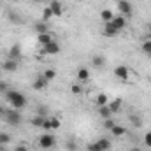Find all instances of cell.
I'll list each match as a JSON object with an SVG mask.
<instances>
[{
  "instance_id": "obj_17",
  "label": "cell",
  "mask_w": 151,
  "mask_h": 151,
  "mask_svg": "<svg viewBox=\"0 0 151 151\" xmlns=\"http://www.w3.org/2000/svg\"><path fill=\"white\" fill-rule=\"evenodd\" d=\"M104 63H106V58H104L102 55H95V56L91 58V65H93V67H97V69L104 67Z\"/></svg>"
},
{
  "instance_id": "obj_39",
  "label": "cell",
  "mask_w": 151,
  "mask_h": 151,
  "mask_svg": "<svg viewBox=\"0 0 151 151\" xmlns=\"http://www.w3.org/2000/svg\"><path fill=\"white\" fill-rule=\"evenodd\" d=\"M130 151H142V150H141V148H132Z\"/></svg>"
},
{
  "instance_id": "obj_29",
  "label": "cell",
  "mask_w": 151,
  "mask_h": 151,
  "mask_svg": "<svg viewBox=\"0 0 151 151\" xmlns=\"http://www.w3.org/2000/svg\"><path fill=\"white\" fill-rule=\"evenodd\" d=\"M114 125H116V123H114L113 118H107V119H104V128H106V130H111Z\"/></svg>"
},
{
  "instance_id": "obj_41",
  "label": "cell",
  "mask_w": 151,
  "mask_h": 151,
  "mask_svg": "<svg viewBox=\"0 0 151 151\" xmlns=\"http://www.w3.org/2000/svg\"><path fill=\"white\" fill-rule=\"evenodd\" d=\"M32 2H37V4H40V2H44V0H32Z\"/></svg>"
},
{
  "instance_id": "obj_43",
  "label": "cell",
  "mask_w": 151,
  "mask_h": 151,
  "mask_svg": "<svg viewBox=\"0 0 151 151\" xmlns=\"http://www.w3.org/2000/svg\"><path fill=\"white\" fill-rule=\"evenodd\" d=\"M148 55H150V56H151V51H150V53H148Z\"/></svg>"
},
{
  "instance_id": "obj_3",
  "label": "cell",
  "mask_w": 151,
  "mask_h": 151,
  "mask_svg": "<svg viewBox=\"0 0 151 151\" xmlns=\"http://www.w3.org/2000/svg\"><path fill=\"white\" fill-rule=\"evenodd\" d=\"M5 116V121L12 127H18L21 125V114H19V109H11V111H5L4 113Z\"/></svg>"
},
{
  "instance_id": "obj_34",
  "label": "cell",
  "mask_w": 151,
  "mask_h": 151,
  "mask_svg": "<svg viewBox=\"0 0 151 151\" xmlns=\"http://www.w3.org/2000/svg\"><path fill=\"white\" fill-rule=\"evenodd\" d=\"M7 90H9V86H7V83H4V81H0V91H2V93H5Z\"/></svg>"
},
{
  "instance_id": "obj_21",
  "label": "cell",
  "mask_w": 151,
  "mask_h": 151,
  "mask_svg": "<svg viewBox=\"0 0 151 151\" xmlns=\"http://www.w3.org/2000/svg\"><path fill=\"white\" fill-rule=\"evenodd\" d=\"M107 106H109V109H111V113L113 114L118 113V111L121 109V99H114V100H111Z\"/></svg>"
},
{
  "instance_id": "obj_11",
  "label": "cell",
  "mask_w": 151,
  "mask_h": 151,
  "mask_svg": "<svg viewBox=\"0 0 151 151\" xmlns=\"http://www.w3.org/2000/svg\"><path fill=\"white\" fill-rule=\"evenodd\" d=\"M47 123H49V130H58L62 127V119L58 116H46Z\"/></svg>"
},
{
  "instance_id": "obj_28",
  "label": "cell",
  "mask_w": 151,
  "mask_h": 151,
  "mask_svg": "<svg viewBox=\"0 0 151 151\" xmlns=\"http://www.w3.org/2000/svg\"><path fill=\"white\" fill-rule=\"evenodd\" d=\"M9 142H11V135L5 134V132H0V144L2 146H7Z\"/></svg>"
},
{
  "instance_id": "obj_15",
  "label": "cell",
  "mask_w": 151,
  "mask_h": 151,
  "mask_svg": "<svg viewBox=\"0 0 151 151\" xmlns=\"http://www.w3.org/2000/svg\"><path fill=\"white\" fill-rule=\"evenodd\" d=\"M97 146L100 148V151H109L111 150V141L107 137H102V139L97 141Z\"/></svg>"
},
{
  "instance_id": "obj_9",
  "label": "cell",
  "mask_w": 151,
  "mask_h": 151,
  "mask_svg": "<svg viewBox=\"0 0 151 151\" xmlns=\"http://www.w3.org/2000/svg\"><path fill=\"white\" fill-rule=\"evenodd\" d=\"M119 32L114 28L111 23H104V28H102V35L104 37H107V39H113V37H116Z\"/></svg>"
},
{
  "instance_id": "obj_42",
  "label": "cell",
  "mask_w": 151,
  "mask_h": 151,
  "mask_svg": "<svg viewBox=\"0 0 151 151\" xmlns=\"http://www.w3.org/2000/svg\"><path fill=\"white\" fill-rule=\"evenodd\" d=\"M148 30H150V34H151V25H150V27H148Z\"/></svg>"
},
{
  "instance_id": "obj_5",
  "label": "cell",
  "mask_w": 151,
  "mask_h": 151,
  "mask_svg": "<svg viewBox=\"0 0 151 151\" xmlns=\"http://www.w3.org/2000/svg\"><path fill=\"white\" fill-rule=\"evenodd\" d=\"M118 11H119L123 16H130V14L134 12L132 4H130L128 0H118Z\"/></svg>"
},
{
  "instance_id": "obj_22",
  "label": "cell",
  "mask_w": 151,
  "mask_h": 151,
  "mask_svg": "<svg viewBox=\"0 0 151 151\" xmlns=\"http://www.w3.org/2000/svg\"><path fill=\"white\" fill-rule=\"evenodd\" d=\"M111 132H113V135H116V137H123L127 134V128L121 127V125H114L113 128H111Z\"/></svg>"
},
{
  "instance_id": "obj_38",
  "label": "cell",
  "mask_w": 151,
  "mask_h": 151,
  "mask_svg": "<svg viewBox=\"0 0 151 151\" xmlns=\"http://www.w3.org/2000/svg\"><path fill=\"white\" fill-rule=\"evenodd\" d=\"M4 113H5V109L2 107V104H0V116H4Z\"/></svg>"
},
{
  "instance_id": "obj_10",
  "label": "cell",
  "mask_w": 151,
  "mask_h": 151,
  "mask_svg": "<svg viewBox=\"0 0 151 151\" xmlns=\"http://www.w3.org/2000/svg\"><path fill=\"white\" fill-rule=\"evenodd\" d=\"M2 69L5 70V72H16L18 70V62L16 60H5L4 63H2Z\"/></svg>"
},
{
  "instance_id": "obj_26",
  "label": "cell",
  "mask_w": 151,
  "mask_h": 151,
  "mask_svg": "<svg viewBox=\"0 0 151 151\" xmlns=\"http://www.w3.org/2000/svg\"><path fill=\"white\" fill-rule=\"evenodd\" d=\"M51 18H53V11H51V7L47 5V7H44V11H42V21L47 23Z\"/></svg>"
},
{
  "instance_id": "obj_33",
  "label": "cell",
  "mask_w": 151,
  "mask_h": 151,
  "mask_svg": "<svg viewBox=\"0 0 151 151\" xmlns=\"http://www.w3.org/2000/svg\"><path fill=\"white\" fill-rule=\"evenodd\" d=\"M144 144H146L148 148H151V130L146 132V135H144Z\"/></svg>"
},
{
  "instance_id": "obj_35",
  "label": "cell",
  "mask_w": 151,
  "mask_h": 151,
  "mask_svg": "<svg viewBox=\"0 0 151 151\" xmlns=\"http://www.w3.org/2000/svg\"><path fill=\"white\" fill-rule=\"evenodd\" d=\"M88 151H100V148L97 146V142H93V144H88Z\"/></svg>"
},
{
  "instance_id": "obj_25",
  "label": "cell",
  "mask_w": 151,
  "mask_h": 151,
  "mask_svg": "<svg viewBox=\"0 0 151 151\" xmlns=\"http://www.w3.org/2000/svg\"><path fill=\"white\" fill-rule=\"evenodd\" d=\"M42 76H44V79L49 83V81H53V79L56 77V70H55V69H46V70L42 72Z\"/></svg>"
},
{
  "instance_id": "obj_14",
  "label": "cell",
  "mask_w": 151,
  "mask_h": 151,
  "mask_svg": "<svg viewBox=\"0 0 151 151\" xmlns=\"http://www.w3.org/2000/svg\"><path fill=\"white\" fill-rule=\"evenodd\" d=\"M77 79L81 81V83H86V81H90V70L88 69H84V67H81L79 70H77Z\"/></svg>"
},
{
  "instance_id": "obj_1",
  "label": "cell",
  "mask_w": 151,
  "mask_h": 151,
  "mask_svg": "<svg viewBox=\"0 0 151 151\" xmlns=\"http://www.w3.org/2000/svg\"><path fill=\"white\" fill-rule=\"evenodd\" d=\"M5 99L7 102L11 104L12 109H23L27 106V97L19 91H14V90H7L5 91Z\"/></svg>"
},
{
  "instance_id": "obj_32",
  "label": "cell",
  "mask_w": 151,
  "mask_h": 151,
  "mask_svg": "<svg viewBox=\"0 0 151 151\" xmlns=\"http://www.w3.org/2000/svg\"><path fill=\"white\" fill-rule=\"evenodd\" d=\"M142 51H144L146 55L151 51V39H150V40H144V44H142Z\"/></svg>"
},
{
  "instance_id": "obj_30",
  "label": "cell",
  "mask_w": 151,
  "mask_h": 151,
  "mask_svg": "<svg viewBox=\"0 0 151 151\" xmlns=\"http://www.w3.org/2000/svg\"><path fill=\"white\" fill-rule=\"evenodd\" d=\"M70 91H72L74 95H81V93H83V86H81V84H72V86H70Z\"/></svg>"
},
{
  "instance_id": "obj_23",
  "label": "cell",
  "mask_w": 151,
  "mask_h": 151,
  "mask_svg": "<svg viewBox=\"0 0 151 151\" xmlns=\"http://www.w3.org/2000/svg\"><path fill=\"white\" fill-rule=\"evenodd\" d=\"M99 114H100V118H102V119H107V118H111V116H113L111 109H109V106H102V107H99Z\"/></svg>"
},
{
  "instance_id": "obj_6",
  "label": "cell",
  "mask_w": 151,
  "mask_h": 151,
  "mask_svg": "<svg viewBox=\"0 0 151 151\" xmlns=\"http://www.w3.org/2000/svg\"><path fill=\"white\" fill-rule=\"evenodd\" d=\"M21 55H23V49H21V46H19V44H12V46L9 47V58H11V60L19 62Z\"/></svg>"
},
{
  "instance_id": "obj_2",
  "label": "cell",
  "mask_w": 151,
  "mask_h": 151,
  "mask_svg": "<svg viewBox=\"0 0 151 151\" xmlns=\"http://www.w3.org/2000/svg\"><path fill=\"white\" fill-rule=\"evenodd\" d=\"M39 146H40L42 150H53V148L56 146L55 135H51V134H42V135L39 137Z\"/></svg>"
},
{
  "instance_id": "obj_37",
  "label": "cell",
  "mask_w": 151,
  "mask_h": 151,
  "mask_svg": "<svg viewBox=\"0 0 151 151\" xmlns=\"http://www.w3.org/2000/svg\"><path fill=\"white\" fill-rule=\"evenodd\" d=\"M14 151H28V148H27L25 144H19V146H16V148H14Z\"/></svg>"
},
{
  "instance_id": "obj_13",
  "label": "cell",
  "mask_w": 151,
  "mask_h": 151,
  "mask_svg": "<svg viewBox=\"0 0 151 151\" xmlns=\"http://www.w3.org/2000/svg\"><path fill=\"white\" fill-rule=\"evenodd\" d=\"M46 86H47V81L44 79V76H39L37 79L34 81V84H32V88H34V90H37V91H42Z\"/></svg>"
},
{
  "instance_id": "obj_19",
  "label": "cell",
  "mask_w": 151,
  "mask_h": 151,
  "mask_svg": "<svg viewBox=\"0 0 151 151\" xmlns=\"http://www.w3.org/2000/svg\"><path fill=\"white\" fill-rule=\"evenodd\" d=\"M37 40H39V44H40V46H46L47 42H51V40H53V37H51V34H49V32H46V34H39Z\"/></svg>"
},
{
  "instance_id": "obj_31",
  "label": "cell",
  "mask_w": 151,
  "mask_h": 151,
  "mask_svg": "<svg viewBox=\"0 0 151 151\" xmlns=\"http://www.w3.org/2000/svg\"><path fill=\"white\" fill-rule=\"evenodd\" d=\"M130 121H132V125H134V127H137V128L141 127V119H139V116L132 114V116H130Z\"/></svg>"
},
{
  "instance_id": "obj_36",
  "label": "cell",
  "mask_w": 151,
  "mask_h": 151,
  "mask_svg": "<svg viewBox=\"0 0 151 151\" xmlns=\"http://www.w3.org/2000/svg\"><path fill=\"white\" fill-rule=\"evenodd\" d=\"M39 114H40V116H47V107L40 106V107H39Z\"/></svg>"
},
{
  "instance_id": "obj_8",
  "label": "cell",
  "mask_w": 151,
  "mask_h": 151,
  "mask_svg": "<svg viewBox=\"0 0 151 151\" xmlns=\"http://www.w3.org/2000/svg\"><path fill=\"white\" fill-rule=\"evenodd\" d=\"M114 76H116L118 79H121V81H127L128 76H130V70H128V67H125V65H118V67L114 69Z\"/></svg>"
},
{
  "instance_id": "obj_40",
  "label": "cell",
  "mask_w": 151,
  "mask_h": 151,
  "mask_svg": "<svg viewBox=\"0 0 151 151\" xmlns=\"http://www.w3.org/2000/svg\"><path fill=\"white\" fill-rule=\"evenodd\" d=\"M0 151H5V146H2V144H0Z\"/></svg>"
},
{
  "instance_id": "obj_27",
  "label": "cell",
  "mask_w": 151,
  "mask_h": 151,
  "mask_svg": "<svg viewBox=\"0 0 151 151\" xmlns=\"http://www.w3.org/2000/svg\"><path fill=\"white\" fill-rule=\"evenodd\" d=\"M9 18H11V23H14V25H21V23H23L21 16H19V14H16V12H11V14H9Z\"/></svg>"
},
{
  "instance_id": "obj_18",
  "label": "cell",
  "mask_w": 151,
  "mask_h": 151,
  "mask_svg": "<svg viewBox=\"0 0 151 151\" xmlns=\"http://www.w3.org/2000/svg\"><path fill=\"white\" fill-rule=\"evenodd\" d=\"M34 30L37 32V35H39V34H46V32H49V30H47V23H46V21H37V23L34 25Z\"/></svg>"
},
{
  "instance_id": "obj_16",
  "label": "cell",
  "mask_w": 151,
  "mask_h": 151,
  "mask_svg": "<svg viewBox=\"0 0 151 151\" xmlns=\"http://www.w3.org/2000/svg\"><path fill=\"white\" fill-rule=\"evenodd\" d=\"M95 104H97V107L107 106V104H109V97H107L106 93H99V95H97V99H95Z\"/></svg>"
},
{
  "instance_id": "obj_7",
  "label": "cell",
  "mask_w": 151,
  "mask_h": 151,
  "mask_svg": "<svg viewBox=\"0 0 151 151\" xmlns=\"http://www.w3.org/2000/svg\"><path fill=\"white\" fill-rule=\"evenodd\" d=\"M111 25H113L118 32H121V30L127 27V18H125L123 14H119V16H114L113 21H111Z\"/></svg>"
},
{
  "instance_id": "obj_20",
  "label": "cell",
  "mask_w": 151,
  "mask_h": 151,
  "mask_svg": "<svg viewBox=\"0 0 151 151\" xmlns=\"http://www.w3.org/2000/svg\"><path fill=\"white\" fill-rule=\"evenodd\" d=\"M100 18H102V21H104V23H111V21H113V18H114V14H113V11L104 9V11L100 12Z\"/></svg>"
},
{
  "instance_id": "obj_4",
  "label": "cell",
  "mask_w": 151,
  "mask_h": 151,
  "mask_svg": "<svg viewBox=\"0 0 151 151\" xmlns=\"http://www.w3.org/2000/svg\"><path fill=\"white\" fill-rule=\"evenodd\" d=\"M60 44L56 42V40H51V42H47L46 46H42V53L44 55H58L60 53Z\"/></svg>"
},
{
  "instance_id": "obj_12",
  "label": "cell",
  "mask_w": 151,
  "mask_h": 151,
  "mask_svg": "<svg viewBox=\"0 0 151 151\" xmlns=\"http://www.w3.org/2000/svg\"><path fill=\"white\" fill-rule=\"evenodd\" d=\"M49 7H51V11H53V16H62L63 7H62V4H60L58 0H51V2H49Z\"/></svg>"
},
{
  "instance_id": "obj_24",
  "label": "cell",
  "mask_w": 151,
  "mask_h": 151,
  "mask_svg": "<svg viewBox=\"0 0 151 151\" xmlns=\"http://www.w3.org/2000/svg\"><path fill=\"white\" fill-rule=\"evenodd\" d=\"M44 119H46V116H40V114H37V116H34V118H32V121H30V123H32L35 128H42Z\"/></svg>"
}]
</instances>
